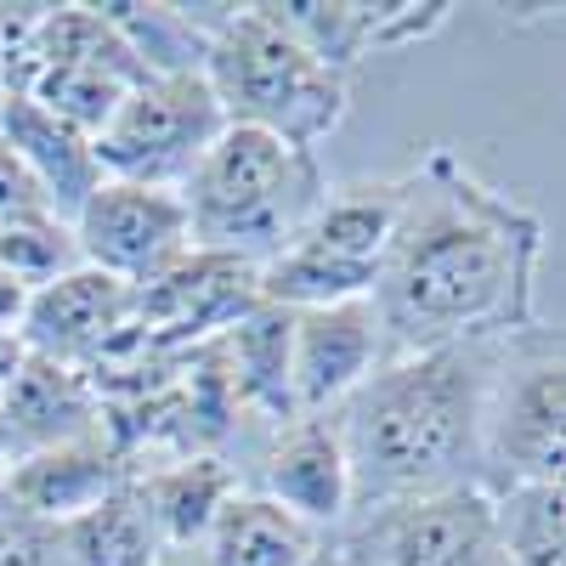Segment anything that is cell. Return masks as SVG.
Returning a JSON list of instances; mask_svg holds the SVG:
<instances>
[{
	"label": "cell",
	"mask_w": 566,
	"mask_h": 566,
	"mask_svg": "<svg viewBox=\"0 0 566 566\" xmlns=\"http://www.w3.org/2000/svg\"><path fill=\"white\" fill-rule=\"evenodd\" d=\"M482 470L504 488L560 482L566 470V368L560 340H538V352L515 368V380H488L482 402Z\"/></svg>",
	"instance_id": "7"
},
{
	"label": "cell",
	"mask_w": 566,
	"mask_h": 566,
	"mask_svg": "<svg viewBox=\"0 0 566 566\" xmlns=\"http://www.w3.org/2000/svg\"><path fill=\"white\" fill-rule=\"evenodd\" d=\"M493 538L510 566H566V488L522 482L493 493Z\"/></svg>",
	"instance_id": "22"
},
{
	"label": "cell",
	"mask_w": 566,
	"mask_h": 566,
	"mask_svg": "<svg viewBox=\"0 0 566 566\" xmlns=\"http://www.w3.org/2000/svg\"><path fill=\"white\" fill-rule=\"evenodd\" d=\"M493 549V493L453 488L380 504L340 538V566H476Z\"/></svg>",
	"instance_id": "9"
},
{
	"label": "cell",
	"mask_w": 566,
	"mask_h": 566,
	"mask_svg": "<svg viewBox=\"0 0 566 566\" xmlns=\"http://www.w3.org/2000/svg\"><path fill=\"white\" fill-rule=\"evenodd\" d=\"M176 193L187 210L193 250L261 266L306 232V221L328 199V176L317 154L290 148V142L250 125H227Z\"/></svg>",
	"instance_id": "3"
},
{
	"label": "cell",
	"mask_w": 566,
	"mask_h": 566,
	"mask_svg": "<svg viewBox=\"0 0 566 566\" xmlns=\"http://www.w3.org/2000/svg\"><path fill=\"white\" fill-rule=\"evenodd\" d=\"M261 12L295 45H306L323 69L346 74L352 63H363L374 52L380 0H261Z\"/></svg>",
	"instance_id": "21"
},
{
	"label": "cell",
	"mask_w": 566,
	"mask_h": 566,
	"mask_svg": "<svg viewBox=\"0 0 566 566\" xmlns=\"http://www.w3.org/2000/svg\"><path fill=\"white\" fill-rule=\"evenodd\" d=\"M97 431H103V402L85 374L45 363V357H23L18 380L0 397V448H7V464L45 453V448H63V442H85Z\"/></svg>",
	"instance_id": "14"
},
{
	"label": "cell",
	"mask_w": 566,
	"mask_h": 566,
	"mask_svg": "<svg viewBox=\"0 0 566 566\" xmlns=\"http://www.w3.org/2000/svg\"><path fill=\"white\" fill-rule=\"evenodd\" d=\"M23 357H29V346H23L18 335H0V397H7V386L18 380V368H23Z\"/></svg>",
	"instance_id": "26"
},
{
	"label": "cell",
	"mask_w": 566,
	"mask_h": 566,
	"mask_svg": "<svg viewBox=\"0 0 566 566\" xmlns=\"http://www.w3.org/2000/svg\"><path fill=\"white\" fill-rule=\"evenodd\" d=\"M335 566H340V560H335Z\"/></svg>",
	"instance_id": "29"
},
{
	"label": "cell",
	"mask_w": 566,
	"mask_h": 566,
	"mask_svg": "<svg viewBox=\"0 0 566 566\" xmlns=\"http://www.w3.org/2000/svg\"><path fill=\"white\" fill-rule=\"evenodd\" d=\"M488 368L476 346L402 352L328 413L352 464V510L482 488Z\"/></svg>",
	"instance_id": "2"
},
{
	"label": "cell",
	"mask_w": 566,
	"mask_h": 566,
	"mask_svg": "<svg viewBox=\"0 0 566 566\" xmlns=\"http://www.w3.org/2000/svg\"><path fill=\"white\" fill-rule=\"evenodd\" d=\"M142 80L148 69L136 63L103 7H29V23L0 74V97H29L74 130L97 136Z\"/></svg>",
	"instance_id": "5"
},
{
	"label": "cell",
	"mask_w": 566,
	"mask_h": 566,
	"mask_svg": "<svg viewBox=\"0 0 566 566\" xmlns=\"http://www.w3.org/2000/svg\"><path fill=\"white\" fill-rule=\"evenodd\" d=\"M221 130L227 114L205 74H148L91 136V154L114 181L181 187Z\"/></svg>",
	"instance_id": "6"
},
{
	"label": "cell",
	"mask_w": 566,
	"mask_h": 566,
	"mask_svg": "<svg viewBox=\"0 0 566 566\" xmlns=\"http://www.w3.org/2000/svg\"><path fill=\"white\" fill-rule=\"evenodd\" d=\"M397 210H402V181H363V187H340V193L328 187V199L306 221L301 244L380 272L386 244L397 232Z\"/></svg>",
	"instance_id": "19"
},
{
	"label": "cell",
	"mask_w": 566,
	"mask_h": 566,
	"mask_svg": "<svg viewBox=\"0 0 566 566\" xmlns=\"http://www.w3.org/2000/svg\"><path fill=\"white\" fill-rule=\"evenodd\" d=\"M29 295H34V290H23L12 272H0V335H18V328H23Z\"/></svg>",
	"instance_id": "25"
},
{
	"label": "cell",
	"mask_w": 566,
	"mask_h": 566,
	"mask_svg": "<svg viewBox=\"0 0 566 566\" xmlns=\"http://www.w3.org/2000/svg\"><path fill=\"white\" fill-rule=\"evenodd\" d=\"M0 476H7V448H0Z\"/></svg>",
	"instance_id": "28"
},
{
	"label": "cell",
	"mask_w": 566,
	"mask_h": 566,
	"mask_svg": "<svg viewBox=\"0 0 566 566\" xmlns=\"http://www.w3.org/2000/svg\"><path fill=\"white\" fill-rule=\"evenodd\" d=\"M130 312H136L130 283H119V277H108L97 266H74V272L40 283V290L29 295L18 340L29 346V357H45V363L91 374L125 340Z\"/></svg>",
	"instance_id": "10"
},
{
	"label": "cell",
	"mask_w": 566,
	"mask_h": 566,
	"mask_svg": "<svg viewBox=\"0 0 566 566\" xmlns=\"http://www.w3.org/2000/svg\"><path fill=\"white\" fill-rule=\"evenodd\" d=\"M74 266H80V250H74L69 221L34 216V221L0 227V272H12L23 290H40V283H52Z\"/></svg>",
	"instance_id": "23"
},
{
	"label": "cell",
	"mask_w": 566,
	"mask_h": 566,
	"mask_svg": "<svg viewBox=\"0 0 566 566\" xmlns=\"http://www.w3.org/2000/svg\"><path fill=\"white\" fill-rule=\"evenodd\" d=\"M130 488H136L142 510H148L165 555H181V549L205 544V533L216 527L227 499L239 493V470L221 453H187V459H170L159 470H136Z\"/></svg>",
	"instance_id": "16"
},
{
	"label": "cell",
	"mask_w": 566,
	"mask_h": 566,
	"mask_svg": "<svg viewBox=\"0 0 566 566\" xmlns=\"http://www.w3.org/2000/svg\"><path fill=\"white\" fill-rule=\"evenodd\" d=\"M290 340H295V312H283L272 301H255L239 323L216 340L227 391L244 413L290 424L295 419V391H290Z\"/></svg>",
	"instance_id": "17"
},
{
	"label": "cell",
	"mask_w": 566,
	"mask_h": 566,
	"mask_svg": "<svg viewBox=\"0 0 566 566\" xmlns=\"http://www.w3.org/2000/svg\"><path fill=\"white\" fill-rule=\"evenodd\" d=\"M205 566H317L323 560V533L295 522L261 493H232L216 527L205 533Z\"/></svg>",
	"instance_id": "18"
},
{
	"label": "cell",
	"mask_w": 566,
	"mask_h": 566,
	"mask_svg": "<svg viewBox=\"0 0 566 566\" xmlns=\"http://www.w3.org/2000/svg\"><path fill=\"white\" fill-rule=\"evenodd\" d=\"M136 476L130 459L97 431L85 442H63L29 459H12L0 476V504L23 522H45V527H69L74 515H85L91 504H103L114 488H125Z\"/></svg>",
	"instance_id": "12"
},
{
	"label": "cell",
	"mask_w": 566,
	"mask_h": 566,
	"mask_svg": "<svg viewBox=\"0 0 566 566\" xmlns=\"http://www.w3.org/2000/svg\"><path fill=\"white\" fill-rule=\"evenodd\" d=\"M57 544L69 566H159L165 560V544L130 482L114 488L103 504H91L85 515H74L69 527H57Z\"/></svg>",
	"instance_id": "20"
},
{
	"label": "cell",
	"mask_w": 566,
	"mask_h": 566,
	"mask_svg": "<svg viewBox=\"0 0 566 566\" xmlns=\"http://www.w3.org/2000/svg\"><path fill=\"white\" fill-rule=\"evenodd\" d=\"M34 216H52V205H45V193L34 187V176L23 170V159L12 154V142L0 136V227L34 221Z\"/></svg>",
	"instance_id": "24"
},
{
	"label": "cell",
	"mask_w": 566,
	"mask_h": 566,
	"mask_svg": "<svg viewBox=\"0 0 566 566\" xmlns=\"http://www.w3.org/2000/svg\"><path fill=\"white\" fill-rule=\"evenodd\" d=\"M205 80L227 125L266 130L306 154H317V142L335 136L352 108L346 74L323 69L306 45H295L261 12V0L255 7H227V18L210 29Z\"/></svg>",
	"instance_id": "4"
},
{
	"label": "cell",
	"mask_w": 566,
	"mask_h": 566,
	"mask_svg": "<svg viewBox=\"0 0 566 566\" xmlns=\"http://www.w3.org/2000/svg\"><path fill=\"white\" fill-rule=\"evenodd\" d=\"M380 363H386V335H380L374 301H340V306L295 312V340H290L295 419L335 413Z\"/></svg>",
	"instance_id": "11"
},
{
	"label": "cell",
	"mask_w": 566,
	"mask_h": 566,
	"mask_svg": "<svg viewBox=\"0 0 566 566\" xmlns=\"http://www.w3.org/2000/svg\"><path fill=\"white\" fill-rule=\"evenodd\" d=\"M159 566H193V560H187V555H176V560H170V555H165ZM199 566H205V560H199Z\"/></svg>",
	"instance_id": "27"
},
{
	"label": "cell",
	"mask_w": 566,
	"mask_h": 566,
	"mask_svg": "<svg viewBox=\"0 0 566 566\" xmlns=\"http://www.w3.org/2000/svg\"><path fill=\"white\" fill-rule=\"evenodd\" d=\"M69 232H74L80 266H97L130 283V290H142L148 277H159L165 266H176L193 250L176 187H142V181H114V176H103L97 193L74 210Z\"/></svg>",
	"instance_id": "8"
},
{
	"label": "cell",
	"mask_w": 566,
	"mask_h": 566,
	"mask_svg": "<svg viewBox=\"0 0 566 566\" xmlns=\"http://www.w3.org/2000/svg\"><path fill=\"white\" fill-rule=\"evenodd\" d=\"M261 499H272L277 510H290L295 522H306L317 533L346 522L352 515V464H346L335 419L312 413V419L283 424L261 464Z\"/></svg>",
	"instance_id": "13"
},
{
	"label": "cell",
	"mask_w": 566,
	"mask_h": 566,
	"mask_svg": "<svg viewBox=\"0 0 566 566\" xmlns=\"http://www.w3.org/2000/svg\"><path fill=\"white\" fill-rule=\"evenodd\" d=\"M0 136L12 142V154L23 159L57 221H74V210L97 193L103 165L91 154V136L74 130L69 119L45 114L29 97H0Z\"/></svg>",
	"instance_id": "15"
},
{
	"label": "cell",
	"mask_w": 566,
	"mask_h": 566,
	"mask_svg": "<svg viewBox=\"0 0 566 566\" xmlns=\"http://www.w3.org/2000/svg\"><path fill=\"white\" fill-rule=\"evenodd\" d=\"M544 221L488 187L459 154L431 148L402 176V210L374 277L386 352L482 346L538 328Z\"/></svg>",
	"instance_id": "1"
}]
</instances>
